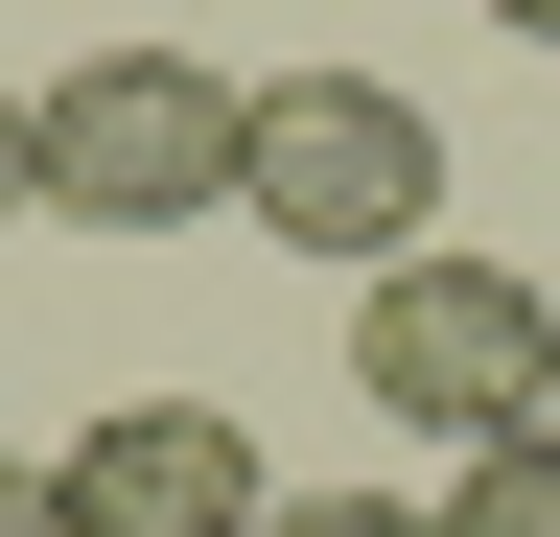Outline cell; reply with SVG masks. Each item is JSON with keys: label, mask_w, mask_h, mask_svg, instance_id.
Returning a JSON list of instances; mask_svg holds the SVG:
<instances>
[{"label": "cell", "mask_w": 560, "mask_h": 537, "mask_svg": "<svg viewBox=\"0 0 560 537\" xmlns=\"http://www.w3.org/2000/svg\"><path fill=\"white\" fill-rule=\"evenodd\" d=\"M257 537H444V514H397V491H280Z\"/></svg>", "instance_id": "8992f818"}, {"label": "cell", "mask_w": 560, "mask_h": 537, "mask_svg": "<svg viewBox=\"0 0 560 537\" xmlns=\"http://www.w3.org/2000/svg\"><path fill=\"white\" fill-rule=\"evenodd\" d=\"M0 537H70V491H47V467H0Z\"/></svg>", "instance_id": "52a82bcc"}, {"label": "cell", "mask_w": 560, "mask_h": 537, "mask_svg": "<svg viewBox=\"0 0 560 537\" xmlns=\"http://www.w3.org/2000/svg\"><path fill=\"white\" fill-rule=\"evenodd\" d=\"M47 491H70V537H257V514H280L234 397H117V421H70Z\"/></svg>", "instance_id": "277c9868"}, {"label": "cell", "mask_w": 560, "mask_h": 537, "mask_svg": "<svg viewBox=\"0 0 560 537\" xmlns=\"http://www.w3.org/2000/svg\"><path fill=\"white\" fill-rule=\"evenodd\" d=\"M444 537H560V421H514V444H467V491H444Z\"/></svg>", "instance_id": "5b68a950"}, {"label": "cell", "mask_w": 560, "mask_h": 537, "mask_svg": "<svg viewBox=\"0 0 560 537\" xmlns=\"http://www.w3.org/2000/svg\"><path fill=\"white\" fill-rule=\"evenodd\" d=\"M490 24H514V47H560V0H490Z\"/></svg>", "instance_id": "9c48e42d"}, {"label": "cell", "mask_w": 560, "mask_h": 537, "mask_svg": "<svg viewBox=\"0 0 560 537\" xmlns=\"http://www.w3.org/2000/svg\"><path fill=\"white\" fill-rule=\"evenodd\" d=\"M234 141H257V94L210 71V47H70V71L24 94V211L187 234V211H234Z\"/></svg>", "instance_id": "6da1fadb"}, {"label": "cell", "mask_w": 560, "mask_h": 537, "mask_svg": "<svg viewBox=\"0 0 560 537\" xmlns=\"http://www.w3.org/2000/svg\"><path fill=\"white\" fill-rule=\"evenodd\" d=\"M350 397H374V421H444V444H514V421H560V304L514 257L420 234L397 281H350Z\"/></svg>", "instance_id": "3957f363"}, {"label": "cell", "mask_w": 560, "mask_h": 537, "mask_svg": "<svg viewBox=\"0 0 560 537\" xmlns=\"http://www.w3.org/2000/svg\"><path fill=\"white\" fill-rule=\"evenodd\" d=\"M0 211H24V94H0Z\"/></svg>", "instance_id": "ba28073f"}, {"label": "cell", "mask_w": 560, "mask_h": 537, "mask_svg": "<svg viewBox=\"0 0 560 537\" xmlns=\"http://www.w3.org/2000/svg\"><path fill=\"white\" fill-rule=\"evenodd\" d=\"M234 211L280 257H350V281H397L420 234H444V117L374 94V71H280L257 141H234Z\"/></svg>", "instance_id": "7a4b0ae2"}]
</instances>
